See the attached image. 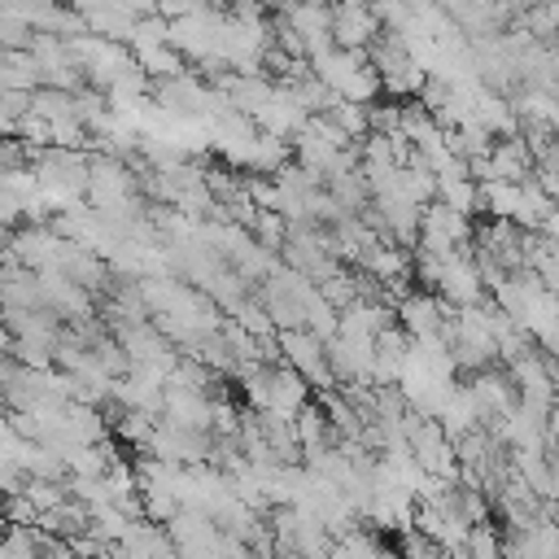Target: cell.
Returning <instances> with one entry per match:
<instances>
[{
  "mask_svg": "<svg viewBox=\"0 0 559 559\" xmlns=\"http://www.w3.org/2000/svg\"><path fill=\"white\" fill-rule=\"evenodd\" d=\"M336 17V39L341 44H362L367 35H376V17L367 13V9H341V13H332Z\"/></svg>",
  "mask_w": 559,
  "mask_h": 559,
  "instance_id": "1",
  "label": "cell"
},
{
  "mask_svg": "<svg viewBox=\"0 0 559 559\" xmlns=\"http://www.w3.org/2000/svg\"><path fill=\"white\" fill-rule=\"evenodd\" d=\"M280 341H284V349H288V362H297L306 376H314V371H319L323 349H319V341H314V336H306V332H284Z\"/></svg>",
  "mask_w": 559,
  "mask_h": 559,
  "instance_id": "2",
  "label": "cell"
}]
</instances>
